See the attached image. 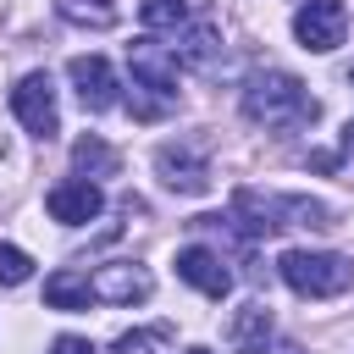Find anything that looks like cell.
I'll return each instance as SVG.
<instances>
[{"label": "cell", "instance_id": "1", "mask_svg": "<svg viewBox=\"0 0 354 354\" xmlns=\"http://www.w3.org/2000/svg\"><path fill=\"white\" fill-rule=\"evenodd\" d=\"M315 94L293 77V72H254L249 88H243V116L254 127H271V133H293V127H310L315 122Z\"/></svg>", "mask_w": 354, "mask_h": 354}, {"label": "cell", "instance_id": "2", "mask_svg": "<svg viewBox=\"0 0 354 354\" xmlns=\"http://www.w3.org/2000/svg\"><path fill=\"white\" fill-rule=\"evenodd\" d=\"M127 72H133V111L138 116H160L177 100V50L160 44L155 33L127 44Z\"/></svg>", "mask_w": 354, "mask_h": 354}, {"label": "cell", "instance_id": "3", "mask_svg": "<svg viewBox=\"0 0 354 354\" xmlns=\"http://www.w3.org/2000/svg\"><path fill=\"white\" fill-rule=\"evenodd\" d=\"M277 271H282V282H288L293 293H304V299H337V293H348V282H354V260H343V254H332V249H288V254L277 260Z\"/></svg>", "mask_w": 354, "mask_h": 354}, {"label": "cell", "instance_id": "4", "mask_svg": "<svg viewBox=\"0 0 354 354\" xmlns=\"http://www.w3.org/2000/svg\"><path fill=\"white\" fill-rule=\"evenodd\" d=\"M11 116H17L33 138H55V133H61V111H55V83H50V72L17 77V88H11Z\"/></svg>", "mask_w": 354, "mask_h": 354}, {"label": "cell", "instance_id": "5", "mask_svg": "<svg viewBox=\"0 0 354 354\" xmlns=\"http://www.w3.org/2000/svg\"><path fill=\"white\" fill-rule=\"evenodd\" d=\"M343 33H348V6H343V0H304L299 17H293V39H299L304 50H315V55L337 50Z\"/></svg>", "mask_w": 354, "mask_h": 354}, {"label": "cell", "instance_id": "6", "mask_svg": "<svg viewBox=\"0 0 354 354\" xmlns=\"http://www.w3.org/2000/svg\"><path fill=\"white\" fill-rule=\"evenodd\" d=\"M44 210H50V221H61V227H83V221H94V216L105 210V194H100V183H88V177H61V183H50Z\"/></svg>", "mask_w": 354, "mask_h": 354}, {"label": "cell", "instance_id": "7", "mask_svg": "<svg viewBox=\"0 0 354 354\" xmlns=\"http://www.w3.org/2000/svg\"><path fill=\"white\" fill-rule=\"evenodd\" d=\"M88 282H94V299H100V304H144V299L155 293V277H149V266H138V260H111V266H100Z\"/></svg>", "mask_w": 354, "mask_h": 354}, {"label": "cell", "instance_id": "8", "mask_svg": "<svg viewBox=\"0 0 354 354\" xmlns=\"http://www.w3.org/2000/svg\"><path fill=\"white\" fill-rule=\"evenodd\" d=\"M66 77H72L83 111H111V105L122 100V94H116L122 83H116V72H111L105 55H72V61H66Z\"/></svg>", "mask_w": 354, "mask_h": 354}, {"label": "cell", "instance_id": "9", "mask_svg": "<svg viewBox=\"0 0 354 354\" xmlns=\"http://www.w3.org/2000/svg\"><path fill=\"white\" fill-rule=\"evenodd\" d=\"M155 171H160V183L171 194H205L210 188V166H205V155L194 144H160L155 149Z\"/></svg>", "mask_w": 354, "mask_h": 354}, {"label": "cell", "instance_id": "10", "mask_svg": "<svg viewBox=\"0 0 354 354\" xmlns=\"http://www.w3.org/2000/svg\"><path fill=\"white\" fill-rule=\"evenodd\" d=\"M177 277H183L188 288H199L205 299H227V293H232V271H227V266H221V254H216V249H205V243L177 249Z\"/></svg>", "mask_w": 354, "mask_h": 354}, {"label": "cell", "instance_id": "11", "mask_svg": "<svg viewBox=\"0 0 354 354\" xmlns=\"http://www.w3.org/2000/svg\"><path fill=\"white\" fill-rule=\"evenodd\" d=\"M44 304H50V310H88V304H94L88 271H72V266L50 271V277H44Z\"/></svg>", "mask_w": 354, "mask_h": 354}, {"label": "cell", "instance_id": "12", "mask_svg": "<svg viewBox=\"0 0 354 354\" xmlns=\"http://www.w3.org/2000/svg\"><path fill=\"white\" fill-rule=\"evenodd\" d=\"M266 337H271V310L266 304H243L232 315V343L249 348V354H266Z\"/></svg>", "mask_w": 354, "mask_h": 354}, {"label": "cell", "instance_id": "13", "mask_svg": "<svg viewBox=\"0 0 354 354\" xmlns=\"http://www.w3.org/2000/svg\"><path fill=\"white\" fill-rule=\"evenodd\" d=\"M111 354H177V337L171 326H133L111 343Z\"/></svg>", "mask_w": 354, "mask_h": 354}, {"label": "cell", "instance_id": "14", "mask_svg": "<svg viewBox=\"0 0 354 354\" xmlns=\"http://www.w3.org/2000/svg\"><path fill=\"white\" fill-rule=\"evenodd\" d=\"M171 50H177V61H183V66H205V61L216 55V22H210V17H199V22L183 33V44H171Z\"/></svg>", "mask_w": 354, "mask_h": 354}, {"label": "cell", "instance_id": "15", "mask_svg": "<svg viewBox=\"0 0 354 354\" xmlns=\"http://www.w3.org/2000/svg\"><path fill=\"white\" fill-rule=\"evenodd\" d=\"M72 166H77V171H88V177H105V171H116V155H111V144H105V138H94V133H88V138H77V144H72Z\"/></svg>", "mask_w": 354, "mask_h": 354}, {"label": "cell", "instance_id": "16", "mask_svg": "<svg viewBox=\"0 0 354 354\" xmlns=\"http://www.w3.org/2000/svg\"><path fill=\"white\" fill-rule=\"evenodd\" d=\"M55 11L66 22H83V28H111L116 22V0H55Z\"/></svg>", "mask_w": 354, "mask_h": 354}, {"label": "cell", "instance_id": "17", "mask_svg": "<svg viewBox=\"0 0 354 354\" xmlns=\"http://www.w3.org/2000/svg\"><path fill=\"white\" fill-rule=\"evenodd\" d=\"M138 17H144L149 33H155V28H171V33H177V28L188 22V0H144Z\"/></svg>", "mask_w": 354, "mask_h": 354}, {"label": "cell", "instance_id": "18", "mask_svg": "<svg viewBox=\"0 0 354 354\" xmlns=\"http://www.w3.org/2000/svg\"><path fill=\"white\" fill-rule=\"evenodd\" d=\"M33 277V260H28V249H17V243H0V288H22Z\"/></svg>", "mask_w": 354, "mask_h": 354}, {"label": "cell", "instance_id": "19", "mask_svg": "<svg viewBox=\"0 0 354 354\" xmlns=\"http://www.w3.org/2000/svg\"><path fill=\"white\" fill-rule=\"evenodd\" d=\"M50 354H94V343H88V337H72V332H61V337L50 343Z\"/></svg>", "mask_w": 354, "mask_h": 354}, {"label": "cell", "instance_id": "20", "mask_svg": "<svg viewBox=\"0 0 354 354\" xmlns=\"http://www.w3.org/2000/svg\"><path fill=\"white\" fill-rule=\"evenodd\" d=\"M266 354H304L299 343H288V337H277V343H266Z\"/></svg>", "mask_w": 354, "mask_h": 354}, {"label": "cell", "instance_id": "21", "mask_svg": "<svg viewBox=\"0 0 354 354\" xmlns=\"http://www.w3.org/2000/svg\"><path fill=\"white\" fill-rule=\"evenodd\" d=\"M343 149H348V155H354V122H348V127H343Z\"/></svg>", "mask_w": 354, "mask_h": 354}, {"label": "cell", "instance_id": "22", "mask_svg": "<svg viewBox=\"0 0 354 354\" xmlns=\"http://www.w3.org/2000/svg\"><path fill=\"white\" fill-rule=\"evenodd\" d=\"M188 354H210V348H188Z\"/></svg>", "mask_w": 354, "mask_h": 354}, {"label": "cell", "instance_id": "23", "mask_svg": "<svg viewBox=\"0 0 354 354\" xmlns=\"http://www.w3.org/2000/svg\"><path fill=\"white\" fill-rule=\"evenodd\" d=\"M348 83H354V72H348Z\"/></svg>", "mask_w": 354, "mask_h": 354}]
</instances>
